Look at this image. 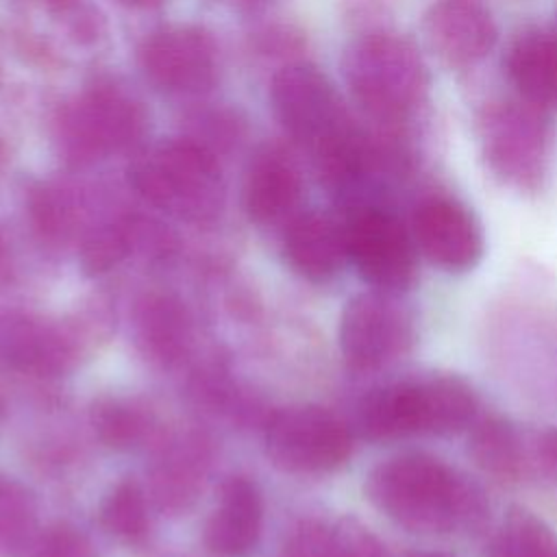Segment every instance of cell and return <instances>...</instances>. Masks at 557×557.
Listing matches in <instances>:
<instances>
[{
	"label": "cell",
	"mask_w": 557,
	"mask_h": 557,
	"mask_svg": "<svg viewBox=\"0 0 557 557\" xmlns=\"http://www.w3.org/2000/svg\"><path fill=\"white\" fill-rule=\"evenodd\" d=\"M211 440L196 429L161 435L146 468V492L165 516L187 513L205 492L211 470Z\"/></svg>",
	"instance_id": "12"
},
{
	"label": "cell",
	"mask_w": 557,
	"mask_h": 557,
	"mask_svg": "<svg viewBox=\"0 0 557 557\" xmlns=\"http://www.w3.org/2000/svg\"><path fill=\"white\" fill-rule=\"evenodd\" d=\"M422 37L446 67L468 70L492 52L498 28L483 0H435L422 15Z\"/></svg>",
	"instance_id": "14"
},
{
	"label": "cell",
	"mask_w": 557,
	"mask_h": 557,
	"mask_svg": "<svg viewBox=\"0 0 557 557\" xmlns=\"http://www.w3.org/2000/svg\"><path fill=\"white\" fill-rule=\"evenodd\" d=\"M26 205L37 237L48 246H63L76 237L78 211L65 189L39 183L28 191Z\"/></svg>",
	"instance_id": "26"
},
{
	"label": "cell",
	"mask_w": 557,
	"mask_h": 557,
	"mask_svg": "<svg viewBox=\"0 0 557 557\" xmlns=\"http://www.w3.org/2000/svg\"><path fill=\"white\" fill-rule=\"evenodd\" d=\"M479 418V396L457 374H422L372 389L357 407V433L376 444L448 437Z\"/></svg>",
	"instance_id": "3"
},
{
	"label": "cell",
	"mask_w": 557,
	"mask_h": 557,
	"mask_svg": "<svg viewBox=\"0 0 557 557\" xmlns=\"http://www.w3.org/2000/svg\"><path fill=\"white\" fill-rule=\"evenodd\" d=\"M239 2H250V0H239Z\"/></svg>",
	"instance_id": "40"
},
{
	"label": "cell",
	"mask_w": 557,
	"mask_h": 557,
	"mask_svg": "<svg viewBox=\"0 0 557 557\" xmlns=\"http://www.w3.org/2000/svg\"><path fill=\"white\" fill-rule=\"evenodd\" d=\"M152 503L146 485L135 476H124L109 487L98 507V522L115 542L139 548L152 533Z\"/></svg>",
	"instance_id": "21"
},
{
	"label": "cell",
	"mask_w": 557,
	"mask_h": 557,
	"mask_svg": "<svg viewBox=\"0 0 557 557\" xmlns=\"http://www.w3.org/2000/svg\"><path fill=\"white\" fill-rule=\"evenodd\" d=\"M487 557H557V533L524 507H511L487 544Z\"/></svg>",
	"instance_id": "23"
},
{
	"label": "cell",
	"mask_w": 557,
	"mask_h": 557,
	"mask_svg": "<svg viewBox=\"0 0 557 557\" xmlns=\"http://www.w3.org/2000/svg\"><path fill=\"white\" fill-rule=\"evenodd\" d=\"M342 74L352 100L376 128H413L429 102V67L403 35L374 28L344 50Z\"/></svg>",
	"instance_id": "2"
},
{
	"label": "cell",
	"mask_w": 557,
	"mask_h": 557,
	"mask_svg": "<svg viewBox=\"0 0 557 557\" xmlns=\"http://www.w3.org/2000/svg\"><path fill=\"white\" fill-rule=\"evenodd\" d=\"M337 342L348 370L359 374L383 370L413 348V311L400 294L379 289L355 294L342 309Z\"/></svg>",
	"instance_id": "9"
},
{
	"label": "cell",
	"mask_w": 557,
	"mask_h": 557,
	"mask_svg": "<svg viewBox=\"0 0 557 557\" xmlns=\"http://www.w3.org/2000/svg\"><path fill=\"white\" fill-rule=\"evenodd\" d=\"M89 426L102 446L117 453L137 450L161 437L157 416L148 405L115 394L98 396L91 403Z\"/></svg>",
	"instance_id": "20"
},
{
	"label": "cell",
	"mask_w": 557,
	"mask_h": 557,
	"mask_svg": "<svg viewBox=\"0 0 557 557\" xmlns=\"http://www.w3.org/2000/svg\"><path fill=\"white\" fill-rule=\"evenodd\" d=\"M0 161H2V144H0Z\"/></svg>",
	"instance_id": "39"
},
{
	"label": "cell",
	"mask_w": 557,
	"mask_h": 557,
	"mask_svg": "<svg viewBox=\"0 0 557 557\" xmlns=\"http://www.w3.org/2000/svg\"><path fill=\"white\" fill-rule=\"evenodd\" d=\"M157 557H181V555H174V553H165V555H157Z\"/></svg>",
	"instance_id": "37"
},
{
	"label": "cell",
	"mask_w": 557,
	"mask_h": 557,
	"mask_svg": "<svg viewBox=\"0 0 557 557\" xmlns=\"http://www.w3.org/2000/svg\"><path fill=\"white\" fill-rule=\"evenodd\" d=\"M407 557H455V555L444 553V550H413Z\"/></svg>",
	"instance_id": "36"
},
{
	"label": "cell",
	"mask_w": 557,
	"mask_h": 557,
	"mask_svg": "<svg viewBox=\"0 0 557 557\" xmlns=\"http://www.w3.org/2000/svg\"><path fill=\"white\" fill-rule=\"evenodd\" d=\"M257 46L263 50V52H278V54H285L287 50H298L302 46V39H300V33H294L292 28H285V26H270L265 28L263 33L257 35Z\"/></svg>",
	"instance_id": "33"
},
{
	"label": "cell",
	"mask_w": 557,
	"mask_h": 557,
	"mask_svg": "<svg viewBox=\"0 0 557 557\" xmlns=\"http://www.w3.org/2000/svg\"><path fill=\"white\" fill-rule=\"evenodd\" d=\"M89 346L70 313L48 315L24 307H0V366L35 376L57 379L78 368Z\"/></svg>",
	"instance_id": "10"
},
{
	"label": "cell",
	"mask_w": 557,
	"mask_h": 557,
	"mask_svg": "<svg viewBox=\"0 0 557 557\" xmlns=\"http://www.w3.org/2000/svg\"><path fill=\"white\" fill-rule=\"evenodd\" d=\"M363 492L387 520L420 535H468L490 518L481 483L429 453H398L379 461Z\"/></svg>",
	"instance_id": "1"
},
{
	"label": "cell",
	"mask_w": 557,
	"mask_h": 557,
	"mask_svg": "<svg viewBox=\"0 0 557 557\" xmlns=\"http://www.w3.org/2000/svg\"><path fill=\"white\" fill-rule=\"evenodd\" d=\"M348 263L370 289L403 294L418 278V248L409 226L385 205L368 202L344 215Z\"/></svg>",
	"instance_id": "8"
},
{
	"label": "cell",
	"mask_w": 557,
	"mask_h": 557,
	"mask_svg": "<svg viewBox=\"0 0 557 557\" xmlns=\"http://www.w3.org/2000/svg\"><path fill=\"white\" fill-rule=\"evenodd\" d=\"M485 170L516 191L542 189L553 159V126L548 111L522 98L485 102L474 120Z\"/></svg>",
	"instance_id": "5"
},
{
	"label": "cell",
	"mask_w": 557,
	"mask_h": 557,
	"mask_svg": "<svg viewBox=\"0 0 557 557\" xmlns=\"http://www.w3.org/2000/svg\"><path fill=\"white\" fill-rule=\"evenodd\" d=\"M146 76L161 89L200 94L215 83L218 48L213 37L189 24L154 30L139 50Z\"/></svg>",
	"instance_id": "13"
},
{
	"label": "cell",
	"mask_w": 557,
	"mask_h": 557,
	"mask_svg": "<svg viewBox=\"0 0 557 557\" xmlns=\"http://www.w3.org/2000/svg\"><path fill=\"white\" fill-rule=\"evenodd\" d=\"M553 28L557 30V15H555V22H553Z\"/></svg>",
	"instance_id": "38"
},
{
	"label": "cell",
	"mask_w": 557,
	"mask_h": 557,
	"mask_svg": "<svg viewBox=\"0 0 557 557\" xmlns=\"http://www.w3.org/2000/svg\"><path fill=\"white\" fill-rule=\"evenodd\" d=\"M9 274H11V265H9V259H7V250L0 242V283H4L9 278Z\"/></svg>",
	"instance_id": "34"
},
{
	"label": "cell",
	"mask_w": 557,
	"mask_h": 557,
	"mask_svg": "<svg viewBox=\"0 0 557 557\" xmlns=\"http://www.w3.org/2000/svg\"><path fill=\"white\" fill-rule=\"evenodd\" d=\"M335 557H389L385 544L357 518L333 522Z\"/></svg>",
	"instance_id": "32"
},
{
	"label": "cell",
	"mask_w": 557,
	"mask_h": 557,
	"mask_svg": "<svg viewBox=\"0 0 557 557\" xmlns=\"http://www.w3.org/2000/svg\"><path fill=\"white\" fill-rule=\"evenodd\" d=\"M133 255L131 215L104 220L83 231L78 242V263L83 274L102 276Z\"/></svg>",
	"instance_id": "25"
},
{
	"label": "cell",
	"mask_w": 557,
	"mask_h": 557,
	"mask_svg": "<svg viewBox=\"0 0 557 557\" xmlns=\"http://www.w3.org/2000/svg\"><path fill=\"white\" fill-rule=\"evenodd\" d=\"M409 231L418 252L444 272L461 274L483 259V226L474 211L450 194L422 196L411 211Z\"/></svg>",
	"instance_id": "11"
},
{
	"label": "cell",
	"mask_w": 557,
	"mask_h": 557,
	"mask_svg": "<svg viewBox=\"0 0 557 557\" xmlns=\"http://www.w3.org/2000/svg\"><path fill=\"white\" fill-rule=\"evenodd\" d=\"M505 72L516 96L544 111L557 107V30L533 26L509 46Z\"/></svg>",
	"instance_id": "19"
},
{
	"label": "cell",
	"mask_w": 557,
	"mask_h": 557,
	"mask_svg": "<svg viewBox=\"0 0 557 557\" xmlns=\"http://www.w3.org/2000/svg\"><path fill=\"white\" fill-rule=\"evenodd\" d=\"M522 426L500 416L476 418L468 429V455L479 470L498 481H520Z\"/></svg>",
	"instance_id": "22"
},
{
	"label": "cell",
	"mask_w": 557,
	"mask_h": 557,
	"mask_svg": "<svg viewBox=\"0 0 557 557\" xmlns=\"http://www.w3.org/2000/svg\"><path fill=\"white\" fill-rule=\"evenodd\" d=\"M263 529V496L246 474L222 481L215 505L202 529V544L211 557H250Z\"/></svg>",
	"instance_id": "16"
},
{
	"label": "cell",
	"mask_w": 557,
	"mask_h": 557,
	"mask_svg": "<svg viewBox=\"0 0 557 557\" xmlns=\"http://www.w3.org/2000/svg\"><path fill=\"white\" fill-rule=\"evenodd\" d=\"M22 557H100L94 540L70 522L41 527Z\"/></svg>",
	"instance_id": "28"
},
{
	"label": "cell",
	"mask_w": 557,
	"mask_h": 557,
	"mask_svg": "<svg viewBox=\"0 0 557 557\" xmlns=\"http://www.w3.org/2000/svg\"><path fill=\"white\" fill-rule=\"evenodd\" d=\"M128 178L144 200L187 224L209 226L224 211L220 163L194 139H168L141 148L131 161Z\"/></svg>",
	"instance_id": "4"
},
{
	"label": "cell",
	"mask_w": 557,
	"mask_h": 557,
	"mask_svg": "<svg viewBox=\"0 0 557 557\" xmlns=\"http://www.w3.org/2000/svg\"><path fill=\"white\" fill-rule=\"evenodd\" d=\"M50 9L76 44H96L104 33L100 11L87 0H52Z\"/></svg>",
	"instance_id": "30"
},
{
	"label": "cell",
	"mask_w": 557,
	"mask_h": 557,
	"mask_svg": "<svg viewBox=\"0 0 557 557\" xmlns=\"http://www.w3.org/2000/svg\"><path fill=\"white\" fill-rule=\"evenodd\" d=\"M520 481L557 485V426L520 433Z\"/></svg>",
	"instance_id": "27"
},
{
	"label": "cell",
	"mask_w": 557,
	"mask_h": 557,
	"mask_svg": "<svg viewBox=\"0 0 557 557\" xmlns=\"http://www.w3.org/2000/svg\"><path fill=\"white\" fill-rule=\"evenodd\" d=\"M48 2H52V0H48Z\"/></svg>",
	"instance_id": "41"
},
{
	"label": "cell",
	"mask_w": 557,
	"mask_h": 557,
	"mask_svg": "<svg viewBox=\"0 0 557 557\" xmlns=\"http://www.w3.org/2000/svg\"><path fill=\"white\" fill-rule=\"evenodd\" d=\"M302 181L294 161L278 148H263L248 165L242 187L246 215L259 226L287 224L298 211Z\"/></svg>",
	"instance_id": "18"
},
{
	"label": "cell",
	"mask_w": 557,
	"mask_h": 557,
	"mask_svg": "<svg viewBox=\"0 0 557 557\" xmlns=\"http://www.w3.org/2000/svg\"><path fill=\"white\" fill-rule=\"evenodd\" d=\"M278 557H335L333 524L302 520L285 537Z\"/></svg>",
	"instance_id": "31"
},
{
	"label": "cell",
	"mask_w": 557,
	"mask_h": 557,
	"mask_svg": "<svg viewBox=\"0 0 557 557\" xmlns=\"http://www.w3.org/2000/svg\"><path fill=\"white\" fill-rule=\"evenodd\" d=\"M146 128L148 113L137 94L102 78L59 109L54 141L65 163L83 168L137 146Z\"/></svg>",
	"instance_id": "6"
},
{
	"label": "cell",
	"mask_w": 557,
	"mask_h": 557,
	"mask_svg": "<svg viewBox=\"0 0 557 557\" xmlns=\"http://www.w3.org/2000/svg\"><path fill=\"white\" fill-rule=\"evenodd\" d=\"M283 257L309 283H329L348 263L344 220L324 211L296 213L285 224Z\"/></svg>",
	"instance_id": "17"
},
{
	"label": "cell",
	"mask_w": 557,
	"mask_h": 557,
	"mask_svg": "<svg viewBox=\"0 0 557 557\" xmlns=\"http://www.w3.org/2000/svg\"><path fill=\"white\" fill-rule=\"evenodd\" d=\"M128 324L135 350L154 368H176L194 348V318L170 289H141L131 305Z\"/></svg>",
	"instance_id": "15"
},
{
	"label": "cell",
	"mask_w": 557,
	"mask_h": 557,
	"mask_svg": "<svg viewBox=\"0 0 557 557\" xmlns=\"http://www.w3.org/2000/svg\"><path fill=\"white\" fill-rule=\"evenodd\" d=\"M39 529L35 494L17 479L0 474V557H22Z\"/></svg>",
	"instance_id": "24"
},
{
	"label": "cell",
	"mask_w": 557,
	"mask_h": 557,
	"mask_svg": "<svg viewBox=\"0 0 557 557\" xmlns=\"http://www.w3.org/2000/svg\"><path fill=\"white\" fill-rule=\"evenodd\" d=\"M70 318L91 350L107 342L115 329V307L102 292L81 300V305L70 311Z\"/></svg>",
	"instance_id": "29"
},
{
	"label": "cell",
	"mask_w": 557,
	"mask_h": 557,
	"mask_svg": "<svg viewBox=\"0 0 557 557\" xmlns=\"http://www.w3.org/2000/svg\"><path fill=\"white\" fill-rule=\"evenodd\" d=\"M263 444L270 461L289 474H329L352 455L350 426L320 405H289L268 413Z\"/></svg>",
	"instance_id": "7"
},
{
	"label": "cell",
	"mask_w": 557,
	"mask_h": 557,
	"mask_svg": "<svg viewBox=\"0 0 557 557\" xmlns=\"http://www.w3.org/2000/svg\"><path fill=\"white\" fill-rule=\"evenodd\" d=\"M126 7H133V9H150V7H157L161 0H117Z\"/></svg>",
	"instance_id": "35"
}]
</instances>
